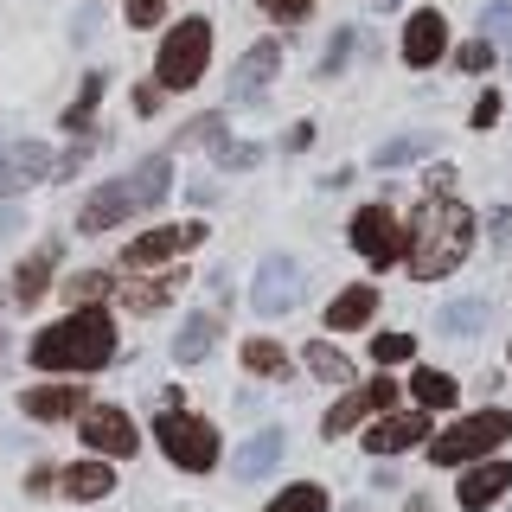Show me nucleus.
I'll return each mask as SVG.
<instances>
[{
    "label": "nucleus",
    "mask_w": 512,
    "mask_h": 512,
    "mask_svg": "<svg viewBox=\"0 0 512 512\" xmlns=\"http://www.w3.org/2000/svg\"><path fill=\"white\" fill-rule=\"evenodd\" d=\"M116 359V320L103 308H77L58 327L32 333V365L39 372H103Z\"/></svg>",
    "instance_id": "2"
},
{
    "label": "nucleus",
    "mask_w": 512,
    "mask_h": 512,
    "mask_svg": "<svg viewBox=\"0 0 512 512\" xmlns=\"http://www.w3.org/2000/svg\"><path fill=\"white\" fill-rule=\"evenodd\" d=\"M154 442H160V455H167L173 468H186V474L218 468V429L205 423V416H192V410H160Z\"/></svg>",
    "instance_id": "5"
},
{
    "label": "nucleus",
    "mask_w": 512,
    "mask_h": 512,
    "mask_svg": "<svg viewBox=\"0 0 512 512\" xmlns=\"http://www.w3.org/2000/svg\"><path fill=\"white\" fill-rule=\"evenodd\" d=\"M487 320H493V301L474 295V301H448V308L436 314V327H442V333H480Z\"/></svg>",
    "instance_id": "25"
},
{
    "label": "nucleus",
    "mask_w": 512,
    "mask_h": 512,
    "mask_svg": "<svg viewBox=\"0 0 512 512\" xmlns=\"http://www.w3.org/2000/svg\"><path fill=\"white\" fill-rule=\"evenodd\" d=\"M160 109V90H135V116H154Z\"/></svg>",
    "instance_id": "44"
},
{
    "label": "nucleus",
    "mask_w": 512,
    "mask_h": 512,
    "mask_svg": "<svg viewBox=\"0 0 512 512\" xmlns=\"http://www.w3.org/2000/svg\"><path fill=\"white\" fill-rule=\"evenodd\" d=\"M410 397H416V404H423V410H455V378H448V372H436V365H416V378H410Z\"/></svg>",
    "instance_id": "24"
},
{
    "label": "nucleus",
    "mask_w": 512,
    "mask_h": 512,
    "mask_svg": "<svg viewBox=\"0 0 512 512\" xmlns=\"http://www.w3.org/2000/svg\"><path fill=\"white\" fill-rule=\"evenodd\" d=\"M64 295H71L77 308H96V301L109 295V276H103V269H84V276H71V282H64Z\"/></svg>",
    "instance_id": "32"
},
{
    "label": "nucleus",
    "mask_w": 512,
    "mask_h": 512,
    "mask_svg": "<svg viewBox=\"0 0 512 512\" xmlns=\"http://www.w3.org/2000/svg\"><path fill=\"white\" fill-rule=\"evenodd\" d=\"M90 154H96V141L84 135V141H77V148H71V154H64V160H58V167H52V173H64V180H71V173H77V167H84V160H90Z\"/></svg>",
    "instance_id": "41"
},
{
    "label": "nucleus",
    "mask_w": 512,
    "mask_h": 512,
    "mask_svg": "<svg viewBox=\"0 0 512 512\" xmlns=\"http://www.w3.org/2000/svg\"><path fill=\"white\" fill-rule=\"evenodd\" d=\"M442 45H448V20L436 7H416L410 26H404V64L410 71H429V64L442 58Z\"/></svg>",
    "instance_id": "16"
},
{
    "label": "nucleus",
    "mask_w": 512,
    "mask_h": 512,
    "mask_svg": "<svg viewBox=\"0 0 512 512\" xmlns=\"http://www.w3.org/2000/svg\"><path fill=\"white\" fill-rule=\"evenodd\" d=\"M167 13V0H128V26H154Z\"/></svg>",
    "instance_id": "40"
},
{
    "label": "nucleus",
    "mask_w": 512,
    "mask_h": 512,
    "mask_svg": "<svg viewBox=\"0 0 512 512\" xmlns=\"http://www.w3.org/2000/svg\"><path fill=\"white\" fill-rule=\"evenodd\" d=\"M52 269H58V244L32 250L26 263H20V276H13V301H20V308H32L39 295H52Z\"/></svg>",
    "instance_id": "20"
},
{
    "label": "nucleus",
    "mask_w": 512,
    "mask_h": 512,
    "mask_svg": "<svg viewBox=\"0 0 512 512\" xmlns=\"http://www.w3.org/2000/svg\"><path fill=\"white\" fill-rule=\"evenodd\" d=\"M173 288H180V276L135 282V288H122V308H128V314H154V308H167V301H173Z\"/></svg>",
    "instance_id": "26"
},
{
    "label": "nucleus",
    "mask_w": 512,
    "mask_h": 512,
    "mask_svg": "<svg viewBox=\"0 0 512 512\" xmlns=\"http://www.w3.org/2000/svg\"><path fill=\"white\" fill-rule=\"evenodd\" d=\"M135 212H141L135 180L122 173V180H103V186H96L90 199H84V212H77V231H84V237H103V231H116V224H122V218H135Z\"/></svg>",
    "instance_id": "9"
},
{
    "label": "nucleus",
    "mask_w": 512,
    "mask_h": 512,
    "mask_svg": "<svg viewBox=\"0 0 512 512\" xmlns=\"http://www.w3.org/2000/svg\"><path fill=\"white\" fill-rule=\"evenodd\" d=\"M506 493H512V461L480 455V461H468V474H461L455 500H461V512H487V506H500Z\"/></svg>",
    "instance_id": "11"
},
{
    "label": "nucleus",
    "mask_w": 512,
    "mask_h": 512,
    "mask_svg": "<svg viewBox=\"0 0 512 512\" xmlns=\"http://www.w3.org/2000/svg\"><path fill=\"white\" fill-rule=\"evenodd\" d=\"M276 64H282V45H276V39L250 45V52L231 64V103H263V90H269V77H276Z\"/></svg>",
    "instance_id": "15"
},
{
    "label": "nucleus",
    "mask_w": 512,
    "mask_h": 512,
    "mask_svg": "<svg viewBox=\"0 0 512 512\" xmlns=\"http://www.w3.org/2000/svg\"><path fill=\"white\" fill-rule=\"evenodd\" d=\"M128 180H135V199H141V212H154V205L173 192V160H167V154H148L135 173H128Z\"/></svg>",
    "instance_id": "22"
},
{
    "label": "nucleus",
    "mask_w": 512,
    "mask_h": 512,
    "mask_svg": "<svg viewBox=\"0 0 512 512\" xmlns=\"http://www.w3.org/2000/svg\"><path fill=\"white\" fill-rule=\"evenodd\" d=\"M500 442H512V410H474L461 423H448L436 442H429V461L436 468H468V461L493 455Z\"/></svg>",
    "instance_id": "3"
},
{
    "label": "nucleus",
    "mask_w": 512,
    "mask_h": 512,
    "mask_svg": "<svg viewBox=\"0 0 512 512\" xmlns=\"http://www.w3.org/2000/svg\"><path fill=\"white\" fill-rule=\"evenodd\" d=\"M250 301H256V314H282V308H295L301 301V269H295V256H263L256 263V282H250Z\"/></svg>",
    "instance_id": "10"
},
{
    "label": "nucleus",
    "mask_w": 512,
    "mask_h": 512,
    "mask_svg": "<svg viewBox=\"0 0 512 512\" xmlns=\"http://www.w3.org/2000/svg\"><path fill=\"white\" fill-rule=\"evenodd\" d=\"M212 154H218V167H256L263 160V148H250V141H212Z\"/></svg>",
    "instance_id": "36"
},
{
    "label": "nucleus",
    "mask_w": 512,
    "mask_h": 512,
    "mask_svg": "<svg viewBox=\"0 0 512 512\" xmlns=\"http://www.w3.org/2000/svg\"><path fill=\"white\" fill-rule=\"evenodd\" d=\"M455 64H461V71H487V64H493V39H468L455 52Z\"/></svg>",
    "instance_id": "37"
},
{
    "label": "nucleus",
    "mask_w": 512,
    "mask_h": 512,
    "mask_svg": "<svg viewBox=\"0 0 512 512\" xmlns=\"http://www.w3.org/2000/svg\"><path fill=\"white\" fill-rule=\"evenodd\" d=\"M410 352H416L410 333H384V340H372V359H378V365H404Z\"/></svg>",
    "instance_id": "35"
},
{
    "label": "nucleus",
    "mask_w": 512,
    "mask_h": 512,
    "mask_svg": "<svg viewBox=\"0 0 512 512\" xmlns=\"http://www.w3.org/2000/svg\"><path fill=\"white\" fill-rule=\"evenodd\" d=\"M493 122H500V96H480V103H474V128H493Z\"/></svg>",
    "instance_id": "43"
},
{
    "label": "nucleus",
    "mask_w": 512,
    "mask_h": 512,
    "mask_svg": "<svg viewBox=\"0 0 512 512\" xmlns=\"http://www.w3.org/2000/svg\"><path fill=\"white\" fill-rule=\"evenodd\" d=\"M244 372H256V378H288V352L276 340H244Z\"/></svg>",
    "instance_id": "28"
},
{
    "label": "nucleus",
    "mask_w": 512,
    "mask_h": 512,
    "mask_svg": "<svg viewBox=\"0 0 512 512\" xmlns=\"http://www.w3.org/2000/svg\"><path fill=\"white\" fill-rule=\"evenodd\" d=\"M96 103H103V77H84V90H77V103L64 109V128H90V116H96Z\"/></svg>",
    "instance_id": "31"
},
{
    "label": "nucleus",
    "mask_w": 512,
    "mask_h": 512,
    "mask_svg": "<svg viewBox=\"0 0 512 512\" xmlns=\"http://www.w3.org/2000/svg\"><path fill=\"white\" fill-rule=\"evenodd\" d=\"M20 231V205H0V237H13Z\"/></svg>",
    "instance_id": "45"
},
{
    "label": "nucleus",
    "mask_w": 512,
    "mask_h": 512,
    "mask_svg": "<svg viewBox=\"0 0 512 512\" xmlns=\"http://www.w3.org/2000/svg\"><path fill=\"white\" fill-rule=\"evenodd\" d=\"M256 7H263L269 20H282V26H288V20H301V13H314V0H256Z\"/></svg>",
    "instance_id": "38"
},
{
    "label": "nucleus",
    "mask_w": 512,
    "mask_h": 512,
    "mask_svg": "<svg viewBox=\"0 0 512 512\" xmlns=\"http://www.w3.org/2000/svg\"><path fill=\"white\" fill-rule=\"evenodd\" d=\"M352 250L365 256V263H397L404 256V224H397L391 205H365V212H352Z\"/></svg>",
    "instance_id": "7"
},
{
    "label": "nucleus",
    "mask_w": 512,
    "mask_h": 512,
    "mask_svg": "<svg viewBox=\"0 0 512 512\" xmlns=\"http://www.w3.org/2000/svg\"><path fill=\"white\" fill-rule=\"evenodd\" d=\"M474 250V212L461 199H448V192H429V205L416 212L410 237H404V263L416 282H442L455 276L461 263H468Z\"/></svg>",
    "instance_id": "1"
},
{
    "label": "nucleus",
    "mask_w": 512,
    "mask_h": 512,
    "mask_svg": "<svg viewBox=\"0 0 512 512\" xmlns=\"http://www.w3.org/2000/svg\"><path fill=\"white\" fill-rule=\"evenodd\" d=\"M199 244H205V224H160V231L128 237L122 269H154V263H173V256H186V250H199Z\"/></svg>",
    "instance_id": "8"
},
{
    "label": "nucleus",
    "mask_w": 512,
    "mask_h": 512,
    "mask_svg": "<svg viewBox=\"0 0 512 512\" xmlns=\"http://www.w3.org/2000/svg\"><path fill=\"white\" fill-rule=\"evenodd\" d=\"M282 461V429H256V436L237 448V480H263Z\"/></svg>",
    "instance_id": "21"
},
{
    "label": "nucleus",
    "mask_w": 512,
    "mask_h": 512,
    "mask_svg": "<svg viewBox=\"0 0 512 512\" xmlns=\"http://www.w3.org/2000/svg\"><path fill=\"white\" fill-rule=\"evenodd\" d=\"M372 7H397V0H372Z\"/></svg>",
    "instance_id": "46"
},
{
    "label": "nucleus",
    "mask_w": 512,
    "mask_h": 512,
    "mask_svg": "<svg viewBox=\"0 0 512 512\" xmlns=\"http://www.w3.org/2000/svg\"><path fill=\"white\" fill-rule=\"evenodd\" d=\"M480 32H487L493 45H512V0H487V13H480Z\"/></svg>",
    "instance_id": "33"
},
{
    "label": "nucleus",
    "mask_w": 512,
    "mask_h": 512,
    "mask_svg": "<svg viewBox=\"0 0 512 512\" xmlns=\"http://www.w3.org/2000/svg\"><path fill=\"white\" fill-rule=\"evenodd\" d=\"M77 429H84V442L96 448L103 461H122V455H135V416L116 410V404H84L77 410Z\"/></svg>",
    "instance_id": "6"
},
{
    "label": "nucleus",
    "mask_w": 512,
    "mask_h": 512,
    "mask_svg": "<svg viewBox=\"0 0 512 512\" xmlns=\"http://www.w3.org/2000/svg\"><path fill=\"white\" fill-rule=\"evenodd\" d=\"M391 404H397V384H391V378H372V384H359L352 397H340V404L320 416V436H327V442H340V436H346L352 423H359L365 410H391Z\"/></svg>",
    "instance_id": "13"
},
{
    "label": "nucleus",
    "mask_w": 512,
    "mask_h": 512,
    "mask_svg": "<svg viewBox=\"0 0 512 512\" xmlns=\"http://www.w3.org/2000/svg\"><path fill=\"white\" fill-rule=\"evenodd\" d=\"M282 141H288V154H308V148H314V122H295Z\"/></svg>",
    "instance_id": "42"
},
{
    "label": "nucleus",
    "mask_w": 512,
    "mask_h": 512,
    "mask_svg": "<svg viewBox=\"0 0 512 512\" xmlns=\"http://www.w3.org/2000/svg\"><path fill=\"white\" fill-rule=\"evenodd\" d=\"M429 148H436V135H397V141H384V148L372 154V167H384V173H391V167H410V160H423Z\"/></svg>",
    "instance_id": "27"
},
{
    "label": "nucleus",
    "mask_w": 512,
    "mask_h": 512,
    "mask_svg": "<svg viewBox=\"0 0 512 512\" xmlns=\"http://www.w3.org/2000/svg\"><path fill=\"white\" fill-rule=\"evenodd\" d=\"M352 58V32H333V45H327V58H320V77H333L340 64Z\"/></svg>",
    "instance_id": "39"
},
{
    "label": "nucleus",
    "mask_w": 512,
    "mask_h": 512,
    "mask_svg": "<svg viewBox=\"0 0 512 512\" xmlns=\"http://www.w3.org/2000/svg\"><path fill=\"white\" fill-rule=\"evenodd\" d=\"M416 442H429V410H397V416H384V423L365 429V448H372L378 461H397Z\"/></svg>",
    "instance_id": "14"
},
{
    "label": "nucleus",
    "mask_w": 512,
    "mask_h": 512,
    "mask_svg": "<svg viewBox=\"0 0 512 512\" xmlns=\"http://www.w3.org/2000/svg\"><path fill=\"white\" fill-rule=\"evenodd\" d=\"M308 372H314V378H327V384H352V359H346L340 346L314 340V346H308Z\"/></svg>",
    "instance_id": "29"
},
{
    "label": "nucleus",
    "mask_w": 512,
    "mask_h": 512,
    "mask_svg": "<svg viewBox=\"0 0 512 512\" xmlns=\"http://www.w3.org/2000/svg\"><path fill=\"white\" fill-rule=\"evenodd\" d=\"M263 512H327V487H314V480H295V487L276 493Z\"/></svg>",
    "instance_id": "30"
},
{
    "label": "nucleus",
    "mask_w": 512,
    "mask_h": 512,
    "mask_svg": "<svg viewBox=\"0 0 512 512\" xmlns=\"http://www.w3.org/2000/svg\"><path fill=\"white\" fill-rule=\"evenodd\" d=\"M212 340H218V314H186L180 340H173V359H180V365L212 359Z\"/></svg>",
    "instance_id": "23"
},
{
    "label": "nucleus",
    "mask_w": 512,
    "mask_h": 512,
    "mask_svg": "<svg viewBox=\"0 0 512 512\" xmlns=\"http://www.w3.org/2000/svg\"><path fill=\"white\" fill-rule=\"evenodd\" d=\"M212 64V20H180L160 39V58H154V84L160 90H192Z\"/></svg>",
    "instance_id": "4"
},
{
    "label": "nucleus",
    "mask_w": 512,
    "mask_h": 512,
    "mask_svg": "<svg viewBox=\"0 0 512 512\" xmlns=\"http://www.w3.org/2000/svg\"><path fill=\"white\" fill-rule=\"evenodd\" d=\"M20 410L32 423H64V416L84 410V391L77 384H32V391H20Z\"/></svg>",
    "instance_id": "17"
},
{
    "label": "nucleus",
    "mask_w": 512,
    "mask_h": 512,
    "mask_svg": "<svg viewBox=\"0 0 512 512\" xmlns=\"http://www.w3.org/2000/svg\"><path fill=\"white\" fill-rule=\"evenodd\" d=\"M224 135V116H192L180 128V148H212V141Z\"/></svg>",
    "instance_id": "34"
},
{
    "label": "nucleus",
    "mask_w": 512,
    "mask_h": 512,
    "mask_svg": "<svg viewBox=\"0 0 512 512\" xmlns=\"http://www.w3.org/2000/svg\"><path fill=\"white\" fill-rule=\"evenodd\" d=\"M58 487H64V500H103V493H116V468H109L103 455H96V461H71V468L58 474Z\"/></svg>",
    "instance_id": "19"
},
{
    "label": "nucleus",
    "mask_w": 512,
    "mask_h": 512,
    "mask_svg": "<svg viewBox=\"0 0 512 512\" xmlns=\"http://www.w3.org/2000/svg\"><path fill=\"white\" fill-rule=\"evenodd\" d=\"M372 314H378V288H372V282H352V288H340V295L327 301V327H333V333L365 327Z\"/></svg>",
    "instance_id": "18"
},
{
    "label": "nucleus",
    "mask_w": 512,
    "mask_h": 512,
    "mask_svg": "<svg viewBox=\"0 0 512 512\" xmlns=\"http://www.w3.org/2000/svg\"><path fill=\"white\" fill-rule=\"evenodd\" d=\"M0 148H7V141H0Z\"/></svg>",
    "instance_id": "47"
},
{
    "label": "nucleus",
    "mask_w": 512,
    "mask_h": 512,
    "mask_svg": "<svg viewBox=\"0 0 512 512\" xmlns=\"http://www.w3.org/2000/svg\"><path fill=\"white\" fill-rule=\"evenodd\" d=\"M52 167L58 160H52L45 141H13V148H0V199H20V192L39 186Z\"/></svg>",
    "instance_id": "12"
}]
</instances>
